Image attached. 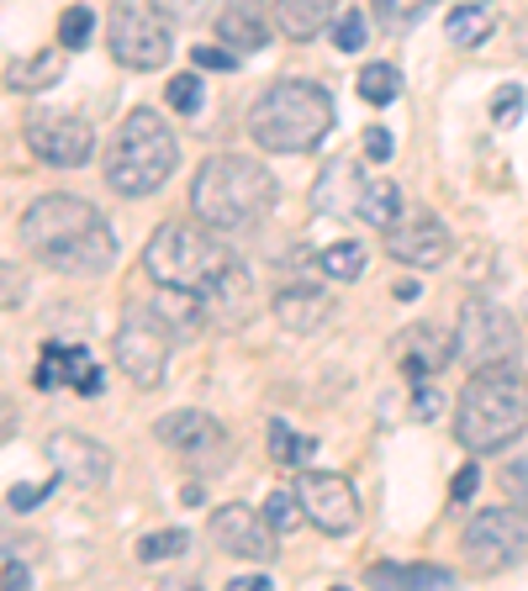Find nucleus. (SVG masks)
<instances>
[{"label": "nucleus", "instance_id": "31", "mask_svg": "<svg viewBox=\"0 0 528 591\" xmlns=\"http://www.w3.org/2000/svg\"><path fill=\"white\" fill-rule=\"evenodd\" d=\"M302 518H307V507H302L296 492H270V497H264V523H270L275 534H291Z\"/></svg>", "mask_w": 528, "mask_h": 591}, {"label": "nucleus", "instance_id": "18", "mask_svg": "<svg viewBox=\"0 0 528 591\" xmlns=\"http://www.w3.org/2000/svg\"><path fill=\"white\" fill-rule=\"evenodd\" d=\"M217 38L233 48L239 59L260 53L270 43V17H264V0H228L222 17H217Z\"/></svg>", "mask_w": 528, "mask_h": 591}, {"label": "nucleus", "instance_id": "34", "mask_svg": "<svg viewBox=\"0 0 528 591\" xmlns=\"http://www.w3.org/2000/svg\"><path fill=\"white\" fill-rule=\"evenodd\" d=\"M334 43H338V53H360V48L370 43V22H365L360 11H344L334 27Z\"/></svg>", "mask_w": 528, "mask_h": 591}, {"label": "nucleus", "instance_id": "26", "mask_svg": "<svg viewBox=\"0 0 528 591\" xmlns=\"http://www.w3.org/2000/svg\"><path fill=\"white\" fill-rule=\"evenodd\" d=\"M355 91H360V101H370V106H391V101L402 95V70H397V64H365Z\"/></svg>", "mask_w": 528, "mask_h": 591}, {"label": "nucleus", "instance_id": "2", "mask_svg": "<svg viewBox=\"0 0 528 591\" xmlns=\"http://www.w3.org/2000/svg\"><path fill=\"white\" fill-rule=\"evenodd\" d=\"M528 428V380L507 365H476V376L465 380L455 407V439L471 454L507 450Z\"/></svg>", "mask_w": 528, "mask_h": 591}, {"label": "nucleus", "instance_id": "3", "mask_svg": "<svg viewBox=\"0 0 528 591\" xmlns=\"http://www.w3.org/2000/svg\"><path fill=\"white\" fill-rule=\"evenodd\" d=\"M334 127V95L317 80H275L249 106V138L264 154H307Z\"/></svg>", "mask_w": 528, "mask_h": 591}, {"label": "nucleus", "instance_id": "32", "mask_svg": "<svg viewBox=\"0 0 528 591\" xmlns=\"http://www.w3.org/2000/svg\"><path fill=\"white\" fill-rule=\"evenodd\" d=\"M91 38H96V11H91V6H70L64 22H59V43L70 48V53H80Z\"/></svg>", "mask_w": 528, "mask_h": 591}, {"label": "nucleus", "instance_id": "27", "mask_svg": "<svg viewBox=\"0 0 528 591\" xmlns=\"http://www.w3.org/2000/svg\"><path fill=\"white\" fill-rule=\"evenodd\" d=\"M270 454H275L281 465H313L317 439H296L286 418H275V423H270Z\"/></svg>", "mask_w": 528, "mask_h": 591}, {"label": "nucleus", "instance_id": "24", "mask_svg": "<svg viewBox=\"0 0 528 591\" xmlns=\"http://www.w3.org/2000/svg\"><path fill=\"white\" fill-rule=\"evenodd\" d=\"M492 27H497V6L492 0H465V6H455L444 17V38L455 48H476L492 38Z\"/></svg>", "mask_w": 528, "mask_h": 591}, {"label": "nucleus", "instance_id": "25", "mask_svg": "<svg viewBox=\"0 0 528 591\" xmlns=\"http://www.w3.org/2000/svg\"><path fill=\"white\" fill-rule=\"evenodd\" d=\"M402 207H408V201H402V186H397V180H370L360 196V222H370V228L386 233V228L402 222Z\"/></svg>", "mask_w": 528, "mask_h": 591}, {"label": "nucleus", "instance_id": "45", "mask_svg": "<svg viewBox=\"0 0 528 591\" xmlns=\"http://www.w3.org/2000/svg\"><path fill=\"white\" fill-rule=\"evenodd\" d=\"M17 302H22V281H17V270L6 264V312H17Z\"/></svg>", "mask_w": 528, "mask_h": 591}, {"label": "nucleus", "instance_id": "41", "mask_svg": "<svg viewBox=\"0 0 528 591\" xmlns=\"http://www.w3.org/2000/svg\"><path fill=\"white\" fill-rule=\"evenodd\" d=\"M476 486H481V465H460V475H455V486H450V502H471L476 497Z\"/></svg>", "mask_w": 528, "mask_h": 591}, {"label": "nucleus", "instance_id": "36", "mask_svg": "<svg viewBox=\"0 0 528 591\" xmlns=\"http://www.w3.org/2000/svg\"><path fill=\"white\" fill-rule=\"evenodd\" d=\"M59 481H64V475H53L43 486H11V492H6V507H11V513H32V507H43V497H53Z\"/></svg>", "mask_w": 528, "mask_h": 591}, {"label": "nucleus", "instance_id": "8", "mask_svg": "<svg viewBox=\"0 0 528 591\" xmlns=\"http://www.w3.org/2000/svg\"><path fill=\"white\" fill-rule=\"evenodd\" d=\"M106 222L91 201H80V196H43V201H32L22 212V243L38 254V260L49 264L53 254H64L74 249L80 238L101 233Z\"/></svg>", "mask_w": 528, "mask_h": 591}, {"label": "nucleus", "instance_id": "13", "mask_svg": "<svg viewBox=\"0 0 528 591\" xmlns=\"http://www.w3.org/2000/svg\"><path fill=\"white\" fill-rule=\"evenodd\" d=\"M386 254L408 270H439L455 254V238L433 212H402L397 228H386Z\"/></svg>", "mask_w": 528, "mask_h": 591}, {"label": "nucleus", "instance_id": "44", "mask_svg": "<svg viewBox=\"0 0 528 591\" xmlns=\"http://www.w3.org/2000/svg\"><path fill=\"white\" fill-rule=\"evenodd\" d=\"M74 391H80V397H101V391H106V376H101L96 365H91V370L80 376V386H74Z\"/></svg>", "mask_w": 528, "mask_h": 591}, {"label": "nucleus", "instance_id": "42", "mask_svg": "<svg viewBox=\"0 0 528 591\" xmlns=\"http://www.w3.org/2000/svg\"><path fill=\"white\" fill-rule=\"evenodd\" d=\"M365 159H370V165H386V159H391V133H386V127H370V133H365Z\"/></svg>", "mask_w": 528, "mask_h": 591}, {"label": "nucleus", "instance_id": "9", "mask_svg": "<svg viewBox=\"0 0 528 591\" xmlns=\"http://www.w3.org/2000/svg\"><path fill=\"white\" fill-rule=\"evenodd\" d=\"M169 344H175V333L165 328V317L148 307V312H127L117 328V365L122 376L133 380V386H144L154 391L159 380H165V365H169Z\"/></svg>", "mask_w": 528, "mask_h": 591}, {"label": "nucleus", "instance_id": "4", "mask_svg": "<svg viewBox=\"0 0 528 591\" xmlns=\"http://www.w3.org/2000/svg\"><path fill=\"white\" fill-rule=\"evenodd\" d=\"M180 165V143L159 112H133L106 148V186L117 196H154Z\"/></svg>", "mask_w": 528, "mask_h": 591}, {"label": "nucleus", "instance_id": "30", "mask_svg": "<svg viewBox=\"0 0 528 591\" xmlns=\"http://www.w3.org/2000/svg\"><path fill=\"white\" fill-rule=\"evenodd\" d=\"M186 545H191V534H180V528H159V534H144V539H138V560H144V566H159V560L186 555Z\"/></svg>", "mask_w": 528, "mask_h": 591}, {"label": "nucleus", "instance_id": "29", "mask_svg": "<svg viewBox=\"0 0 528 591\" xmlns=\"http://www.w3.org/2000/svg\"><path fill=\"white\" fill-rule=\"evenodd\" d=\"M439 0H376V22L386 27V32H408V27H418L423 17H429Z\"/></svg>", "mask_w": 528, "mask_h": 591}, {"label": "nucleus", "instance_id": "11", "mask_svg": "<svg viewBox=\"0 0 528 591\" xmlns=\"http://www.w3.org/2000/svg\"><path fill=\"white\" fill-rule=\"evenodd\" d=\"M460 355L471 365H507L518 355V323L486 296H465L460 307Z\"/></svg>", "mask_w": 528, "mask_h": 591}, {"label": "nucleus", "instance_id": "35", "mask_svg": "<svg viewBox=\"0 0 528 591\" xmlns=\"http://www.w3.org/2000/svg\"><path fill=\"white\" fill-rule=\"evenodd\" d=\"M191 64H196V70L228 74V70H239V53H233L228 43H222V48H217V43H196V48H191Z\"/></svg>", "mask_w": 528, "mask_h": 591}, {"label": "nucleus", "instance_id": "33", "mask_svg": "<svg viewBox=\"0 0 528 591\" xmlns=\"http://www.w3.org/2000/svg\"><path fill=\"white\" fill-rule=\"evenodd\" d=\"M165 95H169V106H175L180 117H196L201 101H207V85H201V74H175Z\"/></svg>", "mask_w": 528, "mask_h": 591}, {"label": "nucleus", "instance_id": "47", "mask_svg": "<svg viewBox=\"0 0 528 591\" xmlns=\"http://www.w3.org/2000/svg\"><path fill=\"white\" fill-rule=\"evenodd\" d=\"M233 587H239V591H270V587H275V581H264V576H239Z\"/></svg>", "mask_w": 528, "mask_h": 591}, {"label": "nucleus", "instance_id": "14", "mask_svg": "<svg viewBox=\"0 0 528 591\" xmlns=\"http://www.w3.org/2000/svg\"><path fill=\"white\" fill-rule=\"evenodd\" d=\"M207 528H212V545L239 555V560H254V566H270V560H275V528H270L254 507H243V502L217 507Z\"/></svg>", "mask_w": 528, "mask_h": 591}, {"label": "nucleus", "instance_id": "37", "mask_svg": "<svg viewBox=\"0 0 528 591\" xmlns=\"http://www.w3.org/2000/svg\"><path fill=\"white\" fill-rule=\"evenodd\" d=\"M154 6L165 11L169 22L196 27V22H201V17H207V11H212V6H217V0H154Z\"/></svg>", "mask_w": 528, "mask_h": 591}, {"label": "nucleus", "instance_id": "16", "mask_svg": "<svg viewBox=\"0 0 528 591\" xmlns=\"http://www.w3.org/2000/svg\"><path fill=\"white\" fill-rule=\"evenodd\" d=\"M159 439L169 450L201 460V465H222V454H228V433L207 412H169V418H159Z\"/></svg>", "mask_w": 528, "mask_h": 591}, {"label": "nucleus", "instance_id": "7", "mask_svg": "<svg viewBox=\"0 0 528 591\" xmlns=\"http://www.w3.org/2000/svg\"><path fill=\"white\" fill-rule=\"evenodd\" d=\"M460 555L476 576H503V570L528 560V518L513 507H486L465 523L460 534Z\"/></svg>", "mask_w": 528, "mask_h": 591}, {"label": "nucleus", "instance_id": "6", "mask_svg": "<svg viewBox=\"0 0 528 591\" xmlns=\"http://www.w3.org/2000/svg\"><path fill=\"white\" fill-rule=\"evenodd\" d=\"M169 17L148 0H122L112 6V17H106V48H112V59H117L122 70H165L169 53H175V32H169Z\"/></svg>", "mask_w": 528, "mask_h": 591}, {"label": "nucleus", "instance_id": "22", "mask_svg": "<svg viewBox=\"0 0 528 591\" xmlns=\"http://www.w3.org/2000/svg\"><path fill=\"white\" fill-rule=\"evenodd\" d=\"M370 587H408V591H444L455 587V570L450 566H397V560H381V566L365 570Z\"/></svg>", "mask_w": 528, "mask_h": 591}, {"label": "nucleus", "instance_id": "12", "mask_svg": "<svg viewBox=\"0 0 528 591\" xmlns=\"http://www.w3.org/2000/svg\"><path fill=\"white\" fill-rule=\"evenodd\" d=\"M27 148H32L38 165L49 169H80L91 159V148H96V133H91V122L80 117L38 112V117H27Z\"/></svg>", "mask_w": 528, "mask_h": 591}, {"label": "nucleus", "instance_id": "1", "mask_svg": "<svg viewBox=\"0 0 528 591\" xmlns=\"http://www.w3.org/2000/svg\"><path fill=\"white\" fill-rule=\"evenodd\" d=\"M281 201V186L275 175L249 159V154H217L196 169L191 180V217H201L217 233H249L260 228L264 217L275 212Z\"/></svg>", "mask_w": 528, "mask_h": 591}, {"label": "nucleus", "instance_id": "28", "mask_svg": "<svg viewBox=\"0 0 528 591\" xmlns=\"http://www.w3.org/2000/svg\"><path fill=\"white\" fill-rule=\"evenodd\" d=\"M317 270H323L328 281H360L365 275V249L360 243H328V249L317 254Z\"/></svg>", "mask_w": 528, "mask_h": 591}, {"label": "nucleus", "instance_id": "15", "mask_svg": "<svg viewBox=\"0 0 528 591\" xmlns=\"http://www.w3.org/2000/svg\"><path fill=\"white\" fill-rule=\"evenodd\" d=\"M49 460L64 481L85 486V492L106 486V475H112V454L101 450L96 439H85V433H49Z\"/></svg>", "mask_w": 528, "mask_h": 591}, {"label": "nucleus", "instance_id": "19", "mask_svg": "<svg viewBox=\"0 0 528 591\" xmlns=\"http://www.w3.org/2000/svg\"><path fill=\"white\" fill-rule=\"evenodd\" d=\"M455 355H460V344H450V338L439 328H429V323L402 333V370H408L412 386H418V380H433Z\"/></svg>", "mask_w": 528, "mask_h": 591}, {"label": "nucleus", "instance_id": "20", "mask_svg": "<svg viewBox=\"0 0 528 591\" xmlns=\"http://www.w3.org/2000/svg\"><path fill=\"white\" fill-rule=\"evenodd\" d=\"M275 317H281L286 333H313L328 317V296L313 291V285H281L275 291Z\"/></svg>", "mask_w": 528, "mask_h": 591}, {"label": "nucleus", "instance_id": "46", "mask_svg": "<svg viewBox=\"0 0 528 591\" xmlns=\"http://www.w3.org/2000/svg\"><path fill=\"white\" fill-rule=\"evenodd\" d=\"M391 296H397V302H418V296H423V285H418V281H397V285H391Z\"/></svg>", "mask_w": 528, "mask_h": 591}, {"label": "nucleus", "instance_id": "38", "mask_svg": "<svg viewBox=\"0 0 528 591\" xmlns=\"http://www.w3.org/2000/svg\"><path fill=\"white\" fill-rule=\"evenodd\" d=\"M518 117H524V85H503L497 101H492V122H497V127H513Z\"/></svg>", "mask_w": 528, "mask_h": 591}, {"label": "nucleus", "instance_id": "39", "mask_svg": "<svg viewBox=\"0 0 528 591\" xmlns=\"http://www.w3.org/2000/svg\"><path fill=\"white\" fill-rule=\"evenodd\" d=\"M412 412H418L423 423H433V418L444 412V397L433 391V380H418V386H412Z\"/></svg>", "mask_w": 528, "mask_h": 591}, {"label": "nucleus", "instance_id": "10", "mask_svg": "<svg viewBox=\"0 0 528 591\" xmlns=\"http://www.w3.org/2000/svg\"><path fill=\"white\" fill-rule=\"evenodd\" d=\"M296 497L307 507V523H317V534H328V539H344V534L360 528V492H355L349 475L307 471L296 481Z\"/></svg>", "mask_w": 528, "mask_h": 591}, {"label": "nucleus", "instance_id": "21", "mask_svg": "<svg viewBox=\"0 0 528 591\" xmlns=\"http://www.w3.org/2000/svg\"><path fill=\"white\" fill-rule=\"evenodd\" d=\"M334 11L338 0H275V27L291 43H307V38H317L323 27L334 22Z\"/></svg>", "mask_w": 528, "mask_h": 591}, {"label": "nucleus", "instance_id": "43", "mask_svg": "<svg viewBox=\"0 0 528 591\" xmlns=\"http://www.w3.org/2000/svg\"><path fill=\"white\" fill-rule=\"evenodd\" d=\"M32 587V576H27V566H17V555L6 549V591H27Z\"/></svg>", "mask_w": 528, "mask_h": 591}, {"label": "nucleus", "instance_id": "23", "mask_svg": "<svg viewBox=\"0 0 528 591\" xmlns=\"http://www.w3.org/2000/svg\"><path fill=\"white\" fill-rule=\"evenodd\" d=\"M64 53H70V48L59 43V48H43V53L22 59V64H6V85H11V91H22V95L49 91V85L64 80Z\"/></svg>", "mask_w": 528, "mask_h": 591}, {"label": "nucleus", "instance_id": "17", "mask_svg": "<svg viewBox=\"0 0 528 591\" xmlns=\"http://www.w3.org/2000/svg\"><path fill=\"white\" fill-rule=\"evenodd\" d=\"M365 165L360 159H338V165H328L323 175H317L313 186V207L323 217H360V196H365Z\"/></svg>", "mask_w": 528, "mask_h": 591}, {"label": "nucleus", "instance_id": "40", "mask_svg": "<svg viewBox=\"0 0 528 591\" xmlns=\"http://www.w3.org/2000/svg\"><path fill=\"white\" fill-rule=\"evenodd\" d=\"M503 486H507V497L518 502V513L528 518V465H524V460H518V465H507V471H503Z\"/></svg>", "mask_w": 528, "mask_h": 591}, {"label": "nucleus", "instance_id": "5", "mask_svg": "<svg viewBox=\"0 0 528 591\" xmlns=\"http://www.w3.org/2000/svg\"><path fill=\"white\" fill-rule=\"evenodd\" d=\"M217 228H207L201 217L196 222H165L159 233L148 238L144 249V270L154 285H186V291H212L228 270H233V249L217 243Z\"/></svg>", "mask_w": 528, "mask_h": 591}]
</instances>
